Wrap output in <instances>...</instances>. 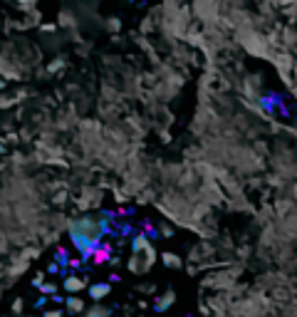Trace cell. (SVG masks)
<instances>
[{
    "instance_id": "cell-8",
    "label": "cell",
    "mask_w": 297,
    "mask_h": 317,
    "mask_svg": "<svg viewBox=\"0 0 297 317\" xmlns=\"http://www.w3.org/2000/svg\"><path fill=\"white\" fill-rule=\"evenodd\" d=\"M42 292H47V295H50V292H55V285H52V283H47V285H42Z\"/></svg>"
},
{
    "instance_id": "cell-9",
    "label": "cell",
    "mask_w": 297,
    "mask_h": 317,
    "mask_svg": "<svg viewBox=\"0 0 297 317\" xmlns=\"http://www.w3.org/2000/svg\"><path fill=\"white\" fill-rule=\"evenodd\" d=\"M45 317H62V312L59 310H50V312H45Z\"/></svg>"
},
{
    "instance_id": "cell-2",
    "label": "cell",
    "mask_w": 297,
    "mask_h": 317,
    "mask_svg": "<svg viewBox=\"0 0 297 317\" xmlns=\"http://www.w3.org/2000/svg\"><path fill=\"white\" fill-rule=\"evenodd\" d=\"M89 295H92V300L107 298V295H109V285H92V287H89Z\"/></svg>"
},
{
    "instance_id": "cell-1",
    "label": "cell",
    "mask_w": 297,
    "mask_h": 317,
    "mask_svg": "<svg viewBox=\"0 0 297 317\" xmlns=\"http://www.w3.org/2000/svg\"><path fill=\"white\" fill-rule=\"evenodd\" d=\"M65 290L67 292H79V290H84V280L77 278V275H72V278L65 280Z\"/></svg>"
},
{
    "instance_id": "cell-4",
    "label": "cell",
    "mask_w": 297,
    "mask_h": 317,
    "mask_svg": "<svg viewBox=\"0 0 297 317\" xmlns=\"http://www.w3.org/2000/svg\"><path fill=\"white\" fill-rule=\"evenodd\" d=\"M109 260V250L107 248H97L94 250V263H107Z\"/></svg>"
},
{
    "instance_id": "cell-7",
    "label": "cell",
    "mask_w": 297,
    "mask_h": 317,
    "mask_svg": "<svg viewBox=\"0 0 297 317\" xmlns=\"http://www.w3.org/2000/svg\"><path fill=\"white\" fill-rule=\"evenodd\" d=\"M163 263H166V265H171V268H176V265H178V258L171 256V253H166V256H163Z\"/></svg>"
},
{
    "instance_id": "cell-5",
    "label": "cell",
    "mask_w": 297,
    "mask_h": 317,
    "mask_svg": "<svg viewBox=\"0 0 297 317\" xmlns=\"http://www.w3.org/2000/svg\"><path fill=\"white\" fill-rule=\"evenodd\" d=\"M171 302H174V292H166V298H161V302L156 305V310H166Z\"/></svg>"
},
{
    "instance_id": "cell-3",
    "label": "cell",
    "mask_w": 297,
    "mask_h": 317,
    "mask_svg": "<svg viewBox=\"0 0 297 317\" xmlns=\"http://www.w3.org/2000/svg\"><path fill=\"white\" fill-rule=\"evenodd\" d=\"M67 310H70V312H82V310H84V302H82L79 298H70V300H67Z\"/></svg>"
},
{
    "instance_id": "cell-10",
    "label": "cell",
    "mask_w": 297,
    "mask_h": 317,
    "mask_svg": "<svg viewBox=\"0 0 297 317\" xmlns=\"http://www.w3.org/2000/svg\"><path fill=\"white\" fill-rule=\"evenodd\" d=\"M23 3H25V0H23Z\"/></svg>"
},
{
    "instance_id": "cell-6",
    "label": "cell",
    "mask_w": 297,
    "mask_h": 317,
    "mask_svg": "<svg viewBox=\"0 0 297 317\" xmlns=\"http://www.w3.org/2000/svg\"><path fill=\"white\" fill-rule=\"evenodd\" d=\"M107 315H109V310H104V307H94L87 312V317H107Z\"/></svg>"
}]
</instances>
